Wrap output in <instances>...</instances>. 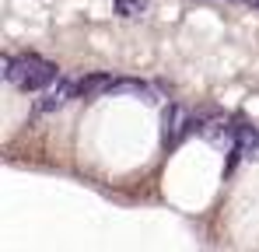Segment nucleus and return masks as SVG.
I'll return each mask as SVG.
<instances>
[{"label":"nucleus","instance_id":"obj_1","mask_svg":"<svg viewBox=\"0 0 259 252\" xmlns=\"http://www.w3.org/2000/svg\"><path fill=\"white\" fill-rule=\"evenodd\" d=\"M4 77L7 84L21 88V91H42L46 84H53L60 77V67L49 63L42 56H4Z\"/></svg>","mask_w":259,"mask_h":252},{"label":"nucleus","instance_id":"obj_2","mask_svg":"<svg viewBox=\"0 0 259 252\" xmlns=\"http://www.w3.org/2000/svg\"><path fill=\"white\" fill-rule=\"evenodd\" d=\"M77 98V81L74 77H56L53 84H46L42 95L35 98V112H42V116H49V112H60L67 102H74Z\"/></svg>","mask_w":259,"mask_h":252},{"label":"nucleus","instance_id":"obj_3","mask_svg":"<svg viewBox=\"0 0 259 252\" xmlns=\"http://www.w3.org/2000/svg\"><path fill=\"white\" fill-rule=\"evenodd\" d=\"M193 119H196V116H189L179 102H172V105L161 112V140H165V147H175L182 137L196 133V130H193Z\"/></svg>","mask_w":259,"mask_h":252},{"label":"nucleus","instance_id":"obj_4","mask_svg":"<svg viewBox=\"0 0 259 252\" xmlns=\"http://www.w3.org/2000/svg\"><path fill=\"white\" fill-rule=\"evenodd\" d=\"M109 84H112L109 74H88V77L77 81V98H84V102H91V98H105V95H109Z\"/></svg>","mask_w":259,"mask_h":252},{"label":"nucleus","instance_id":"obj_5","mask_svg":"<svg viewBox=\"0 0 259 252\" xmlns=\"http://www.w3.org/2000/svg\"><path fill=\"white\" fill-rule=\"evenodd\" d=\"M116 14L119 18H140V14H147V0H116Z\"/></svg>","mask_w":259,"mask_h":252}]
</instances>
